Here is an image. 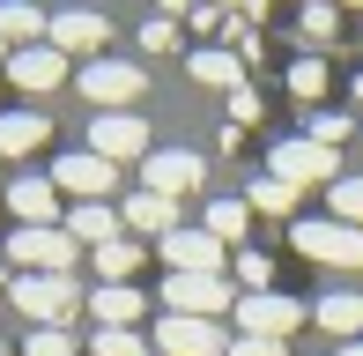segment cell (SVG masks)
I'll list each match as a JSON object with an SVG mask.
<instances>
[{
  "label": "cell",
  "instance_id": "1",
  "mask_svg": "<svg viewBox=\"0 0 363 356\" xmlns=\"http://www.w3.org/2000/svg\"><path fill=\"white\" fill-rule=\"evenodd\" d=\"M8 304H23L38 327H67L74 304H82V289H74V274H15V282H8Z\"/></svg>",
  "mask_w": 363,
  "mask_h": 356
},
{
  "label": "cell",
  "instance_id": "2",
  "mask_svg": "<svg viewBox=\"0 0 363 356\" xmlns=\"http://www.w3.org/2000/svg\"><path fill=\"white\" fill-rule=\"evenodd\" d=\"M89 156H104V164H148L156 156L148 119H134V111H96L89 119Z\"/></svg>",
  "mask_w": 363,
  "mask_h": 356
},
{
  "label": "cell",
  "instance_id": "3",
  "mask_svg": "<svg viewBox=\"0 0 363 356\" xmlns=\"http://www.w3.org/2000/svg\"><path fill=\"white\" fill-rule=\"evenodd\" d=\"M163 312H178V319H223V312H238V289H230L223 274H171V282H163Z\"/></svg>",
  "mask_w": 363,
  "mask_h": 356
},
{
  "label": "cell",
  "instance_id": "4",
  "mask_svg": "<svg viewBox=\"0 0 363 356\" xmlns=\"http://www.w3.org/2000/svg\"><path fill=\"white\" fill-rule=\"evenodd\" d=\"M289 245L304 252V260H319V267H363V230H349V223H334V216L296 223Z\"/></svg>",
  "mask_w": 363,
  "mask_h": 356
},
{
  "label": "cell",
  "instance_id": "5",
  "mask_svg": "<svg viewBox=\"0 0 363 356\" xmlns=\"http://www.w3.org/2000/svg\"><path fill=\"white\" fill-rule=\"evenodd\" d=\"M74 238H67V223H45V230H15L8 238V260L23 267V274H67L74 267Z\"/></svg>",
  "mask_w": 363,
  "mask_h": 356
},
{
  "label": "cell",
  "instance_id": "6",
  "mask_svg": "<svg viewBox=\"0 0 363 356\" xmlns=\"http://www.w3.org/2000/svg\"><path fill=\"white\" fill-rule=\"evenodd\" d=\"M45 45L67 52V60H104V52H111V23H104L96 8H67V15L45 23Z\"/></svg>",
  "mask_w": 363,
  "mask_h": 356
},
{
  "label": "cell",
  "instance_id": "7",
  "mask_svg": "<svg viewBox=\"0 0 363 356\" xmlns=\"http://www.w3.org/2000/svg\"><path fill=\"white\" fill-rule=\"evenodd\" d=\"M156 252H163V267H171V274H223V260H230V245H223V238H208L201 223H178L171 238H156Z\"/></svg>",
  "mask_w": 363,
  "mask_h": 356
},
{
  "label": "cell",
  "instance_id": "8",
  "mask_svg": "<svg viewBox=\"0 0 363 356\" xmlns=\"http://www.w3.org/2000/svg\"><path fill=\"white\" fill-rule=\"evenodd\" d=\"M238 327L259 334V342H289V334L304 327V304H296L289 289H259V297H238Z\"/></svg>",
  "mask_w": 363,
  "mask_h": 356
},
{
  "label": "cell",
  "instance_id": "9",
  "mask_svg": "<svg viewBox=\"0 0 363 356\" xmlns=\"http://www.w3.org/2000/svg\"><path fill=\"white\" fill-rule=\"evenodd\" d=\"M141 89H148V74L134 60H89V67H82V96H89L96 111H126Z\"/></svg>",
  "mask_w": 363,
  "mask_h": 356
},
{
  "label": "cell",
  "instance_id": "10",
  "mask_svg": "<svg viewBox=\"0 0 363 356\" xmlns=\"http://www.w3.org/2000/svg\"><path fill=\"white\" fill-rule=\"evenodd\" d=\"M201 178H208V156H201V149H156V156L141 164V186L163 193V201H178V193H201Z\"/></svg>",
  "mask_w": 363,
  "mask_h": 356
},
{
  "label": "cell",
  "instance_id": "11",
  "mask_svg": "<svg viewBox=\"0 0 363 356\" xmlns=\"http://www.w3.org/2000/svg\"><path fill=\"white\" fill-rule=\"evenodd\" d=\"M148 349H156V356H230L216 319H178V312L156 319V342H148Z\"/></svg>",
  "mask_w": 363,
  "mask_h": 356
},
{
  "label": "cell",
  "instance_id": "12",
  "mask_svg": "<svg viewBox=\"0 0 363 356\" xmlns=\"http://www.w3.org/2000/svg\"><path fill=\"white\" fill-rule=\"evenodd\" d=\"M52 186L74 193V201H111V186H119V164H104V156H60L52 164Z\"/></svg>",
  "mask_w": 363,
  "mask_h": 356
},
{
  "label": "cell",
  "instance_id": "13",
  "mask_svg": "<svg viewBox=\"0 0 363 356\" xmlns=\"http://www.w3.org/2000/svg\"><path fill=\"white\" fill-rule=\"evenodd\" d=\"M267 171L274 178H289V186H311V178H326V186H334V178H341V164H334V149H319V141H282V149H274L267 156Z\"/></svg>",
  "mask_w": 363,
  "mask_h": 356
},
{
  "label": "cell",
  "instance_id": "14",
  "mask_svg": "<svg viewBox=\"0 0 363 356\" xmlns=\"http://www.w3.org/2000/svg\"><path fill=\"white\" fill-rule=\"evenodd\" d=\"M8 82L30 89V96H52L67 82V52H52V45H23V52H8Z\"/></svg>",
  "mask_w": 363,
  "mask_h": 356
},
{
  "label": "cell",
  "instance_id": "15",
  "mask_svg": "<svg viewBox=\"0 0 363 356\" xmlns=\"http://www.w3.org/2000/svg\"><path fill=\"white\" fill-rule=\"evenodd\" d=\"M8 208L23 230H45V223H60V186L52 178H15L8 186Z\"/></svg>",
  "mask_w": 363,
  "mask_h": 356
},
{
  "label": "cell",
  "instance_id": "16",
  "mask_svg": "<svg viewBox=\"0 0 363 356\" xmlns=\"http://www.w3.org/2000/svg\"><path fill=\"white\" fill-rule=\"evenodd\" d=\"M67 238H74V245H111V238H126V223H119V208H111V201H74L67 208Z\"/></svg>",
  "mask_w": 363,
  "mask_h": 356
},
{
  "label": "cell",
  "instance_id": "17",
  "mask_svg": "<svg viewBox=\"0 0 363 356\" xmlns=\"http://www.w3.org/2000/svg\"><path fill=\"white\" fill-rule=\"evenodd\" d=\"M82 304L96 312V327H134V319L148 312V297H141L134 282H96L89 297H82Z\"/></svg>",
  "mask_w": 363,
  "mask_h": 356
},
{
  "label": "cell",
  "instance_id": "18",
  "mask_svg": "<svg viewBox=\"0 0 363 356\" xmlns=\"http://www.w3.org/2000/svg\"><path fill=\"white\" fill-rule=\"evenodd\" d=\"M119 223L126 230H141V238H171L178 230V201H163V193H126V208H119Z\"/></svg>",
  "mask_w": 363,
  "mask_h": 356
},
{
  "label": "cell",
  "instance_id": "19",
  "mask_svg": "<svg viewBox=\"0 0 363 356\" xmlns=\"http://www.w3.org/2000/svg\"><path fill=\"white\" fill-rule=\"evenodd\" d=\"M45 23H52V15H45L38 0H0V45H8V52L45 45Z\"/></svg>",
  "mask_w": 363,
  "mask_h": 356
},
{
  "label": "cell",
  "instance_id": "20",
  "mask_svg": "<svg viewBox=\"0 0 363 356\" xmlns=\"http://www.w3.org/2000/svg\"><path fill=\"white\" fill-rule=\"evenodd\" d=\"M45 134H52V119H45V111H0V164H8V156L45 149Z\"/></svg>",
  "mask_w": 363,
  "mask_h": 356
},
{
  "label": "cell",
  "instance_id": "21",
  "mask_svg": "<svg viewBox=\"0 0 363 356\" xmlns=\"http://www.w3.org/2000/svg\"><path fill=\"white\" fill-rule=\"evenodd\" d=\"M311 319H319L326 334H341V342H356V327H363V297H356V289H326V297L311 304Z\"/></svg>",
  "mask_w": 363,
  "mask_h": 356
},
{
  "label": "cell",
  "instance_id": "22",
  "mask_svg": "<svg viewBox=\"0 0 363 356\" xmlns=\"http://www.w3.org/2000/svg\"><path fill=\"white\" fill-rule=\"evenodd\" d=\"M193 74H201L208 89H245V60L230 52V45H201V52H193Z\"/></svg>",
  "mask_w": 363,
  "mask_h": 356
},
{
  "label": "cell",
  "instance_id": "23",
  "mask_svg": "<svg viewBox=\"0 0 363 356\" xmlns=\"http://www.w3.org/2000/svg\"><path fill=\"white\" fill-rule=\"evenodd\" d=\"M208 238H223V245H238L245 230H252V208H245V193H223V201H208Z\"/></svg>",
  "mask_w": 363,
  "mask_h": 356
},
{
  "label": "cell",
  "instance_id": "24",
  "mask_svg": "<svg viewBox=\"0 0 363 356\" xmlns=\"http://www.w3.org/2000/svg\"><path fill=\"white\" fill-rule=\"evenodd\" d=\"M296 193H304V186H289V178H252V186H245V208H252V216H289V208H296Z\"/></svg>",
  "mask_w": 363,
  "mask_h": 356
},
{
  "label": "cell",
  "instance_id": "25",
  "mask_svg": "<svg viewBox=\"0 0 363 356\" xmlns=\"http://www.w3.org/2000/svg\"><path fill=\"white\" fill-rule=\"evenodd\" d=\"M134 267H141V245H134V238L96 245V274H104V282H134Z\"/></svg>",
  "mask_w": 363,
  "mask_h": 356
},
{
  "label": "cell",
  "instance_id": "26",
  "mask_svg": "<svg viewBox=\"0 0 363 356\" xmlns=\"http://www.w3.org/2000/svg\"><path fill=\"white\" fill-rule=\"evenodd\" d=\"M326 208H334V223L363 230V178H334V186H326Z\"/></svg>",
  "mask_w": 363,
  "mask_h": 356
},
{
  "label": "cell",
  "instance_id": "27",
  "mask_svg": "<svg viewBox=\"0 0 363 356\" xmlns=\"http://www.w3.org/2000/svg\"><path fill=\"white\" fill-rule=\"evenodd\" d=\"M89 356H156V349H148V342H141L134 327H96V342H89Z\"/></svg>",
  "mask_w": 363,
  "mask_h": 356
},
{
  "label": "cell",
  "instance_id": "28",
  "mask_svg": "<svg viewBox=\"0 0 363 356\" xmlns=\"http://www.w3.org/2000/svg\"><path fill=\"white\" fill-rule=\"evenodd\" d=\"M296 30H304V38H334V30H341V8H334V0H304Z\"/></svg>",
  "mask_w": 363,
  "mask_h": 356
},
{
  "label": "cell",
  "instance_id": "29",
  "mask_svg": "<svg viewBox=\"0 0 363 356\" xmlns=\"http://www.w3.org/2000/svg\"><path fill=\"white\" fill-rule=\"evenodd\" d=\"M23 356H82V349H74V334H67V327H38V334L23 342Z\"/></svg>",
  "mask_w": 363,
  "mask_h": 356
},
{
  "label": "cell",
  "instance_id": "30",
  "mask_svg": "<svg viewBox=\"0 0 363 356\" xmlns=\"http://www.w3.org/2000/svg\"><path fill=\"white\" fill-rule=\"evenodd\" d=\"M238 282H245V297L274 289V267H267V252H238Z\"/></svg>",
  "mask_w": 363,
  "mask_h": 356
},
{
  "label": "cell",
  "instance_id": "31",
  "mask_svg": "<svg viewBox=\"0 0 363 356\" xmlns=\"http://www.w3.org/2000/svg\"><path fill=\"white\" fill-rule=\"evenodd\" d=\"M141 52H178V23L171 15H148L141 23Z\"/></svg>",
  "mask_w": 363,
  "mask_h": 356
},
{
  "label": "cell",
  "instance_id": "32",
  "mask_svg": "<svg viewBox=\"0 0 363 356\" xmlns=\"http://www.w3.org/2000/svg\"><path fill=\"white\" fill-rule=\"evenodd\" d=\"M289 89L296 96H319L326 89V67H319V60H289Z\"/></svg>",
  "mask_w": 363,
  "mask_h": 356
},
{
  "label": "cell",
  "instance_id": "33",
  "mask_svg": "<svg viewBox=\"0 0 363 356\" xmlns=\"http://www.w3.org/2000/svg\"><path fill=\"white\" fill-rule=\"evenodd\" d=\"M230 356H289V342H259V334H230Z\"/></svg>",
  "mask_w": 363,
  "mask_h": 356
},
{
  "label": "cell",
  "instance_id": "34",
  "mask_svg": "<svg viewBox=\"0 0 363 356\" xmlns=\"http://www.w3.org/2000/svg\"><path fill=\"white\" fill-rule=\"evenodd\" d=\"M341 134H349V119H341V111H319V119H311V141H319V149H334Z\"/></svg>",
  "mask_w": 363,
  "mask_h": 356
},
{
  "label": "cell",
  "instance_id": "35",
  "mask_svg": "<svg viewBox=\"0 0 363 356\" xmlns=\"http://www.w3.org/2000/svg\"><path fill=\"white\" fill-rule=\"evenodd\" d=\"M230 119H238V126L259 119V96H252V89H230Z\"/></svg>",
  "mask_w": 363,
  "mask_h": 356
},
{
  "label": "cell",
  "instance_id": "36",
  "mask_svg": "<svg viewBox=\"0 0 363 356\" xmlns=\"http://www.w3.org/2000/svg\"><path fill=\"white\" fill-rule=\"evenodd\" d=\"M156 8H163V15H171V23H178V15H193V8H201V0H156Z\"/></svg>",
  "mask_w": 363,
  "mask_h": 356
},
{
  "label": "cell",
  "instance_id": "37",
  "mask_svg": "<svg viewBox=\"0 0 363 356\" xmlns=\"http://www.w3.org/2000/svg\"><path fill=\"white\" fill-rule=\"evenodd\" d=\"M216 8H230V15H259L267 0H216Z\"/></svg>",
  "mask_w": 363,
  "mask_h": 356
},
{
  "label": "cell",
  "instance_id": "38",
  "mask_svg": "<svg viewBox=\"0 0 363 356\" xmlns=\"http://www.w3.org/2000/svg\"><path fill=\"white\" fill-rule=\"evenodd\" d=\"M334 356H363V334H356V342H341V349H334Z\"/></svg>",
  "mask_w": 363,
  "mask_h": 356
},
{
  "label": "cell",
  "instance_id": "39",
  "mask_svg": "<svg viewBox=\"0 0 363 356\" xmlns=\"http://www.w3.org/2000/svg\"><path fill=\"white\" fill-rule=\"evenodd\" d=\"M8 282H15V274H8V260H0V297H8Z\"/></svg>",
  "mask_w": 363,
  "mask_h": 356
},
{
  "label": "cell",
  "instance_id": "40",
  "mask_svg": "<svg viewBox=\"0 0 363 356\" xmlns=\"http://www.w3.org/2000/svg\"><path fill=\"white\" fill-rule=\"evenodd\" d=\"M349 96H356V104H363V74H356V82H349Z\"/></svg>",
  "mask_w": 363,
  "mask_h": 356
},
{
  "label": "cell",
  "instance_id": "41",
  "mask_svg": "<svg viewBox=\"0 0 363 356\" xmlns=\"http://www.w3.org/2000/svg\"><path fill=\"white\" fill-rule=\"evenodd\" d=\"M0 74H8V45H0Z\"/></svg>",
  "mask_w": 363,
  "mask_h": 356
},
{
  "label": "cell",
  "instance_id": "42",
  "mask_svg": "<svg viewBox=\"0 0 363 356\" xmlns=\"http://www.w3.org/2000/svg\"><path fill=\"white\" fill-rule=\"evenodd\" d=\"M0 356H15V349H8V342H0Z\"/></svg>",
  "mask_w": 363,
  "mask_h": 356
},
{
  "label": "cell",
  "instance_id": "43",
  "mask_svg": "<svg viewBox=\"0 0 363 356\" xmlns=\"http://www.w3.org/2000/svg\"><path fill=\"white\" fill-rule=\"evenodd\" d=\"M349 8H363V0H349Z\"/></svg>",
  "mask_w": 363,
  "mask_h": 356
}]
</instances>
